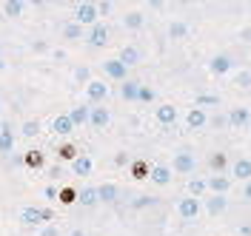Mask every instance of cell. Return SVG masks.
I'll list each match as a JSON object with an SVG mask.
<instances>
[{
    "label": "cell",
    "mask_w": 251,
    "mask_h": 236,
    "mask_svg": "<svg viewBox=\"0 0 251 236\" xmlns=\"http://www.w3.org/2000/svg\"><path fill=\"white\" fill-rule=\"evenodd\" d=\"M188 34H191V26H188L186 20H172L169 23V37L172 40H186Z\"/></svg>",
    "instance_id": "cell-18"
},
{
    "label": "cell",
    "mask_w": 251,
    "mask_h": 236,
    "mask_svg": "<svg viewBox=\"0 0 251 236\" xmlns=\"http://www.w3.org/2000/svg\"><path fill=\"white\" fill-rule=\"evenodd\" d=\"M75 77H77V83H89V68H86V65L77 68V71H75Z\"/></svg>",
    "instance_id": "cell-40"
},
{
    "label": "cell",
    "mask_w": 251,
    "mask_h": 236,
    "mask_svg": "<svg viewBox=\"0 0 251 236\" xmlns=\"http://www.w3.org/2000/svg\"><path fill=\"white\" fill-rule=\"evenodd\" d=\"M177 214H180L186 222H194L197 216H200V199H194V196H183V199L177 202Z\"/></svg>",
    "instance_id": "cell-3"
},
{
    "label": "cell",
    "mask_w": 251,
    "mask_h": 236,
    "mask_svg": "<svg viewBox=\"0 0 251 236\" xmlns=\"http://www.w3.org/2000/svg\"><path fill=\"white\" fill-rule=\"evenodd\" d=\"M63 37H66V40H83L86 32H83V26H77V23H66V26H63Z\"/></svg>",
    "instance_id": "cell-28"
},
{
    "label": "cell",
    "mask_w": 251,
    "mask_h": 236,
    "mask_svg": "<svg viewBox=\"0 0 251 236\" xmlns=\"http://www.w3.org/2000/svg\"><path fill=\"white\" fill-rule=\"evenodd\" d=\"M111 12V3H97V15L103 17V15H109Z\"/></svg>",
    "instance_id": "cell-42"
},
{
    "label": "cell",
    "mask_w": 251,
    "mask_h": 236,
    "mask_svg": "<svg viewBox=\"0 0 251 236\" xmlns=\"http://www.w3.org/2000/svg\"><path fill=\"white\" fill-rule=\"evenodd\" d=\"M40 236H60V231H57V225H46V228L40 231Z\"/></svg>",
    "instance_id": "cell-41"
},
{
    "label": "cell",
    "mask_w": 251,
    "mask_h": 236,
    "mask_svg": "<svg viewBox=\"0 0 251 236\" xmlns=\"http://www.w3.org/2000/svg\"><path fill=\"white\" fill-rule=\"evenodd\" d=\"M205 191V179H188V196H194V199H200V193Z\"/></svg>",
    "instance_id": "cell-33"
},
{
    "label": "cell",
    "mask_w": 251,
    "mask_h": 236,
    "mask_svg": "<svg viewBox=\"0 0 251 236\" xmlns=\"http://www.w3.org/2000/svg\"><path fill=\"white\" fill-rule=\"evenodd\" d=\"M154 202H157L154 196H149V193H140V196H134L131 208H134V211H146V208H151Z\"/></svg>",
    "instance_id": "cell-32"
},
{
    "label": "cell",
    "mask_w": 251,
    "mask_h": 236,
    "mask_svg": "<svg viewBox=\"0 0 251 236\" xmlns=\"http://www.w3.org/2000/svg\"><path fill=\"white\" fill-rule=\"evenodd\" d=\"M114 162H117V165H128V154H117Z\"/></svg>",
    "instance_id": "cell-45"
},
{
    "label": "cell",
    "mask_w": 251,
    "mask_h": 236,
    "mask_svg": "<svg viewBox=\"0 0 251 236\" xmlns=\"http://www.w3.org/2000/svg\"><path fill=\"white\" fill-rule=\"evenodd\" d=\"M57 157L60 159H66V162H72V159H77L80 157V151L72 145V142H63L60 148H57Z\"/></svg>",
    "instance_id": "cell-30"
},
{
    "label": "cell",
    "mask_w": 251,
    "mask_h": 236,
    "mask_svg": "<svg viewBox=\"0 0 251 236\" xmlns=\"http://www.w3.org/2000/svg\"><path fill=\"white\" fill-rule=\"evenodd\" d=\"M208 165H211L217 173H223V171H226V165H228V159H226V154H220V151H217V154H211Z\"/></svg>",
    "instance_id": "cell-34"
},
{
    "label": "cell",
    "mask_w": 251,
    "mask_h": 236,
    "mask_svg": "<svg viewBox=\"0 0 251 236\" xmlns=\"http://www.w3.org/2000/svg\"><path fill=\"white\" fill-rule=\"evenodd\" d=\"M226 120H228V126L231 128H240V131H243V128L251 126V111L249 108H231Z\"/></svg>",
    "instance_id": "cell-7"
},
{
    "label": "cell",
    "mask_w": 251,
    "mask_h": 236,
    "mask_svg": "<svg viewBox=\"0 0 251 236\" xmlns=\"http://www.w3.org/2000/svg\"><path fill=\"white\" fill-rule=\"evenodd\" d=\"M20 131H23V137H37V134H40V123H37V120H29V123H23Z\"/></svg>",
    "instance_id": "cell-37"
},
{
    "label": "cell",
    "mask_w": 251,
    "mask_h": 236,
    "mask_svg": "<svg viewBox=\"0 0 251 236\" xmlns=\"http://www.w3.org/2000/svg\"><path fill=\"white\" fill-rule=\"evenodd\" d=\"M86 40H89V46H94V48L106 46V43H109V29H106V23H94L92 29H89V34H86Z\"/></svg>",
    "instance_id": "cell-6"
},
{
    "label": "cell",
    "mask_w": 251,
    "mask_h": 236,
    "mask_svg": "<svg viewBox=\"0 0 251 236\" xmlns=\"http://www.w3.org/2000/svg\"><path fill=\"white\" fill-rule=\"evenodd\" d=\"M86 97H89V103H103L109 97V86L103 80H89L86 83Z\"/></svg>",
    "instance_id": "cell-4"
},
{
    "label": "cell",
    "mask_w": 251,
    "mask_h": 236,
    "mask_svg": "<svg viewBox=\"0 0 251 236\" xmlns=\"http://www.w3.org/2000/svg\"><path fill=\"white\" fill-rule=\"evenodd\" d=\"M69 236H86V234H83L80 228H75V231H72V234H69Z\"/></svg>",
    "instance_id": "cell-48"
},
{
    "label": "cell",
    "mask_w": 251,
    "mask_h": 236,
    "mask_svg": "<svg viewBox=\"0 0 251 236\" xmlns=\"http://www.w3.org/2000/svg\"><path fill=\"white\" fill-rule=\"evenodd\" d=\"M154 117H157L160 126H174L177 123V108H174L172 103H163V106L154 108Z\"/></svg>",
    "instance_id": "cell-9"
},
{
    "label": "cell",
    "mask_w": 251,
    "mask_h": 236,
    "mask_svg": "<svg viewBox=\"0 0 251 236\" xmlns=\"http://www.w3.org/2000/svg\"><path fill=\"white\" fill-rule=\"evenodd\" d=\"M3 68H6V63H3V57H0V71H3Z\"/></svg>",
    "instance_id": "cell-49"
},
{
    "label": "cell",
    "mask_w": 251,
    "mask_h": 236,
    "mask_svg": "<svg viewBox=\"0 0 251 236\" xmlns=\"http://www.w3.org/2000/svg\"><path fill=\"white\" fill-rule=\"evenodd\" d=\"M0 126H3V123H0Z\"/></svg>",
    "instance_id": "cell-50"
},
{
    "label": "cell",
    "mask_w": 251,
    "mask_h": 236,
    "mask_svg": "<svg viewBox=\"0 0 251 236\" xmlns=\"http://www.w3.org/2000/svg\"><path fill=\"white\" fill-rule=\"evenodd\" d=\"M103 71H106V77H111V80H126V68L117 57H111V60H103Z\"/></svg>",
    "instance_id": "cell-13"
},
{
    "label": "cell",
    "mask_w": 251,
    "mask_h": 236,
    "mask_svg": "<svg viewBox=\"0 0 251 236\" xmlns=\"http://www.w3.org/2000/svg\"><path fill=\"white\" fill-rule=\"evenodd\" d=\"M89 111H92V106H75V108L69 111V120H72V126H89Z\"/></svg>",
    "instance_id": "cell-14"
},
{
    "label": "cell",
    "mask_w": 251,
    "mask_h": 236,
    "mask_svg": "<svg viewBox=\"0 0 251 236\" xmlns=\"http://www.w3.org/2000/svg\"><path fill=\"white\" fill-rule=\"evenodd\" d=\"M149 171H151V168H149L146 162H140V159H137V162H131V176H137V179H146V176H149Z\"/></svg>",
    "instance_id": "cell-36"
},
{
    "label": "cell",
    "mask_w": 251,
    "mask_h": 236,
    "mask_svg": "<svg viewBox=\"0 0 251 236\" xmlns=\"http://www.w3.org/2000/svg\"><path fill=\"white\" fill-rule=\"evenodd\" d=\"M23 162H26L29 168H34V171H37V168H43V162H46V159H43V154H40V151H26Z\"/></svg>",
    "instance_id": "cell-31"
},
{
    "label": "cell",
    "mask_w": 251,
    "mask_h": 236,
    "mask_svg": "<svg viewBox=\"0 0 251 236\" xmlns=\"http://www.w3.org/2000/svg\"><path fill=\"white\" fill-rule=\"evenodd\" d=\"M15 148V131L12 126H0V154H12Z\"/></svg>",
    "instance_id": "cell-19"
},
{
    "label": "cell",
    "mask_w": 251,
    "mask_h": 236,
    "mask_svg": "<svg viewBox=\"0 0 251 236\" xmlns=\"http://www.w3.org/2000/svg\"><path fill=\"white\" fill-rule=\"evenodd\" d=\"M92 168H94V162H92V157H86V154H80L77 159H72V171L77 173V176H89Z\"/></svg>",
    "instance_id": "cell-21"
},
{
    "label": "cell",
    "mask_w": 251,
    "mask_h": 236,
    "mask_svg": "<svg viewBox=\"0 0 251 236\" xmlns=\"http://www.w3.org/2000/svg\"><path fill=\"white\" fill-rule=\"evenodd\" d=\"M231 188V179L228 176H223V173H214V176H208L205 179V191H211L214 196H226Z\"/></svg>",
    "instance_id": "cell-5"
},
{
    "label": "cell",
    "mask_w": 251,
    "mask_h": 236,
    "mask_svg": "<svg viewBox=\"0 0 251 236\" xmlns=\"http://www.w3.org/2000/svg\"><path fill=\"white\" fill-rule=\"evenodd\" d=\"M226 208H228V199H226V196H211V199L205 202V211H208L211 216H220Z\"/></svg>",
    "instance_id": "cell-27"
},
{
    "label": "cell",
    "mask_w": 251,
    "mask_h": 236,
    "mask_svg": "<svg viewBox=\"0 0 251 236\" xmlns=\"http://www.w3.org/2000/svg\"><path fill=\"white\" fill-rule=\"evenodd\" d=\"M231 65H234V60H231L228 54H217V57H211L208 71H211V74H217V77H223V74H228V71H231Z\"/></svg>",
    "instance_id": "cell-8"
},
{
    "label": "cell",
    "mask_w": 251,
    "mask_h": 236,
    "mask_svg": "<svg viewBox=\"0 0 251 236\" xmlns=\"http://www.w3.org/2000/svg\"><path fill=\"white\" fill-rule=\"evenodd\" d=\"M194 165H197V159L191 151H177L172 159V171L177 173H194Z\"/></svg>",
    "instance_id": "cell-2"
},
{
    "label": "cell",
    "mask_w": 251,
    "mask_h": 236,
    "mask_svg": "<svg viewBox=\"0 0 251 236\" xmlns=\"http://www.w3.org/2000/svg\"><path fill=\"white\" fill-rule=\"evenodd\" d=\"M186 123H188V128L200 131L203 126H208V117H205V111H203V108H191V111L186 114Z\"/></svg>",
    "instance_id": "cell-20"
},
{
    "label": "cell",
    "mask_w": 251,
    "mask_h": 236,
    "mask_svg": "<svg viewBox=\"0 0 251 236\" xmlns=\"http://www.w3.org/2000/svg\"><path fill=\"white\" fill-rule=\"evenodd\" d=\"M117 196H120V191H117V185H111V182H103V185H97V199L100 202H117Z\"/></svg>",
    "instance_id": "cell-16"
},
{
    "label": "cell",
    "mask_w": 251,
    "mask_h": 236,
    "mask_svg": "<svg viewBox=\"0 0 251 236\" xmlns=\"http://www.w3.org/2000/svg\"><path fill=\"white\" fill-rule=\"evenodd\" d=\"M154 100V88H149V86H143L140 83V91H137V103H151Z\"/></svg>",
    "instance_id": "cell-38"
},
{
    "label": "cell",
    "mask_w": 251,
    "mask_h": 236,
    "mask_svg": "<svg viewBox=\"0 0 251 236\" xmlns=\"http://www.w3.org/2000/svg\"><path fill=\"white\" fill-rule=\"evenodd\" d=\"M77 202L83 205V208H94V205L100 202V199H97V188H94V185H83V188L77 191Z\"/></svg>",
    "instance_id": "cell-17"
},
{
    "label": "cell",
    "mask_w": 251,
    "mask_h": 236,
    "mask_svg": "<svg viewBox=\"0 0 251 236\" xmlns=\"http://www.w3.org/2000/svg\"><path fill=\"white\" fill-rule=\"evenodd\" d=\"M75 23H77V26H89V29H92L94 23H100L97 3H77V6H75Z\"/></svg>",
    "instance_id": "cell-1"
},
{
    "label": "cell",
    "mask_w": 251,
    "mask_h": 236,
    "mask_svg": "<svg viewBox=\"0 0 251 236\" xmlns=\"http://www.w3.org/2000/svg\"><path fill=\"white\" fill-rule=\"evenodd\" d=\"M205 106L220 108V97L217 94H197V97H194V108H205Z\"/></svg>",
    "instance_id": "cell-29"
},
{
    "label": "cell",
    "mask_w": 251,
    "mask_h": 236,
    "mask_svg": "<svg viewBox=\"0 0 251 236\" xmlns=\"http://www.w3.org/2000/svg\"><path fill=\"white\" fill-rule=\"evenodd\" d=\"M51 131H54L57 137H69V134L75 131L72 120H69V114H57V117H54V123H51Z\"/></svg>",
    "instance_id": "cell-15"
},
{
    "label": "cell",
    "mask_w": 251,
    "mask_h": 236,
    "mask_svg": "<svg viewBox=\"0 0 251 236\" xmlns=\"http://www.w3.org/2000/svg\"><path fill=\"white\" fill-rule=\"evenodd\" d=\"M109 108H103V106H100V108H92L89 111V126L94 128V131H103V128L109 126Z\"/></svg>",
    "instance_id": "cell-11"
},
{
    "label": "cell",
    "mask_w": 251,
    "mask_h": 236,
    "mask_svg": "<svg viewBox=\"0 0 251 236\" xmlns=\"http://www.w3.org/2000/svg\"><path fill=\"white\" fill-rule=\"evenodd\" d=\"M117 60L128 68V65L140 63V51H137V46H123V48H120V57H117Z\"/></svg>",
    "instance_id": "cell-24"
},
{
    "label": "cell",
    "mask_w": 251,
    "mask_h": 236,
    "mask_svg": "<svg viewBox=\"0 0 251 236\" xmlns=\"http://www.w3.org/2000/svg\"><path fill=\"white\" fill-rule=\"evenodd\" d=\"M243 199H246V202H251V179L246 182V191H243Z\"/></svg>",
    "instance_id": "cell-46"
},
{
    "label": "cell",
    "mask_w": 251,
    "mask_h": 236,
    "mask_svg": "<svg viewBox=\"0 0 251 236\" xmlns=\"http://www.w3.org/2000/svg\"><path fill=\"white\" fill-rule=\"evenodd\" d=\"M20 222L29 225V228L46 225V219H43V208H23V211H20Z\"/></svg>",
    "instance_id": "cell-10"
},
{
    "label": "cell",
    "mask_w": 251,
    "mask_h": 236,
    "mask_svg": "<svg viewBox=\"0 0 251 236\" xmlns=\"http://www.w3.org/2000/svg\"><path fill=\"white\" fill-rule=\"evenodd\" d=\"M43 219H46V222L54 219V211H51V208H43Z\"/></svg>",
    "instance_id": "cell-47"
},
{
    "label": "cell",
    "mask_w": 251,
    "mask_h": 236,
    "mask_svg": "<svg viewBox=\"0 0 251 236\" xmlns=\"http://www.w3.org/2000/svg\"><path fill=\"white\" fill-rule=\"evenodd\" d=\"M23 12H26V3L23 0H6L3 3V15L6 17H23Z\"/></svg>",
    "instance_id": "cell-26"
},
{
    "label": "cell",
    "mask_w": 251,
    "mask_h": 236,
    "mask_svg": "<svg viewBox=\"0 0 251 236\" xmlns=\"http://www.w3.org/2000/svg\"><path fill=\"white\" fill-rule=\"evenodd\" d=\"M57 199H60L63 205L77 202V191H75V188H60V191H57Z\"/></svg>",
    "instance_id": "cell-35"
},
{
    "label": "cell",
    "mask_w": 251,
    "mask_h": 236,
    "mask_svg": "<svg viewBox=\"0 0 251 236\" xmlns=\"http://www.w3.org/2000/svg\"><path fill=\"white\" fill-rule=\"evenodd\" d=\"M149 179H151L154 185H160V188H166V185L172 182V168H169V165H154V168L149 171Z\"/></svg>",
    "instance_id": "cell-12"
},
{
    "label": "cell",
    "mask_w": 251,
    "mask_h": 236,
    "mask_svg": "<svg viewBox=\"0 0 251 236\" xmlns=\"http://www.w3.org/2000/svg\"><path fill=\"white\" fill-rule=\"evenodd\" d=\"M123 26L128 29V32H137V29H143V26H146V17H143V12H128V15L123 17Z\"/></svg>",
    "instance_id": "cell-25"
},
{
    "label": "cell",
    "mask_w": 251,
    "mask_h": 236,
    "mask_svg": "<svg viewBox=\"0 0 251 236\" xmlns=\"http://www.w3.org/2000/svg\"><path fill=\"white\" fill-rule=\"evenodd\" d=\"M43 193H46V199H57V188H54V185H49Z\"/></svg>",
    "instance_id": "cell-44"
},
{
    "label": "cell",
    "mask_w": 251,
    "mask_h": 236,
    "mask_svg": "<svg viewBox=\"0 0 251 236\" xmlns=\"http://www.w3.org/2000/svg\"><path fill=\"white\" fill-rule=\"evenodd\" d=\"M137 91H140V83H137V80H123L120 94H123L126 103H137Z\"/></svg>",
    "instance_id": "cell-23"
},
{
    "label": "cell",
    "mask_w": 251,
    "mask_h": 236,
    "mask_svg": "<svg viewBox=\"0 0 251 236\" xmlns=\"http://www.w3.org/2000/svg\"><path fill=\"white\" fill-rule=\"evenodd\" d=\"M237 86L240 88H251V71H240L237 74Z\"/></svg>",
    "instance_id": "cell-39"
},
{
    "label": "cell",
    "mask_w": 251,
    "mask_h": 236,
    "mask_svg": "<svg viewBox=\"0 0 251 236\" xmlns=\"http://www.w3.org/2000/svg\"><path fill=\"white\" fill-rule=\"evenodd\" d=\"M231 173H234L237 179H243V182H249L251 179V159H246V157H240L231 165Z\"/></svg>",
    "instance_id": "cell-22"
},
{
    "label": "cell",
    "mask_w": 251,
    "mask_h": 236,
    "mask_svg": "<svg viewBox=\"0 0 251 236\" xmlns=\"http://www.w3.org/2000/svg\"><path fill=\"white\" fill-rule=\"evenodd\" d=\"M211 126H214V128H223V126H228V120H226V117H214V120H211Z\"/></svg>",
    "instance_id": "cell-43"
}]
</instances>
